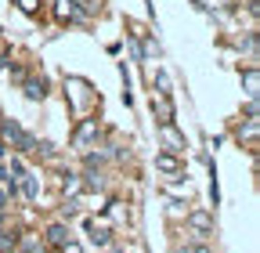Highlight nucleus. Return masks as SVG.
Segmentation results:
<instances>
[{"label":"nucleus","mask_w":260,"mask_h":253,"mask_svg":"<svg viewBox=\"0 0 260 253\" xmlns=\"http://www.w3.org/2000/svg\"><path fill=\"white\" fill-rule=\"evenodd\" d=\"M94 134H98V123H94V119H87L80 131H76V145H87V138H94Z\"/></svg>","instance_id":"nucleus-1"},{"label":"nucleus","mask_w":260,"mask_h":253,"mask_svg":"<svg viewBox=\"0 0 260 253\" xmlns=\"http://www.w3.org/2000/svg\"><path fill=\"white\" fill-rule=\"evenodd\" d=\"M155 167L167 170V174H177V170H181V163L174 160V155H155Z\"/></svg>","instance_id":"nucleus-2"},{"label":"nucleus","mask_w":260,"mask_h":253,"mask_svg":"<svg viewBox=\"0 0 260 253\" xmlns=\"http://www.w3.org/2000/svg\"><path fill=\"white\" fill-rule=\"evenodd\" d=\"M58 18H76V0H58Z\"/></svg>","instance_id":"nucleus-3"},{"label":"nucleus","mask_w":260,"mask_h":253,"mask_svg":"<svg viewBox=\"0 0 260 253\" xmlns=\"http://www.w3.org/2000/svg\"><path fill=\"white\" fill-rule=\"evenodd\" d=\"M47 239H51V242H54V246H65V242H69V232H65V228H61V225H54V228H51V235H47Z\"/></svg>","instance_id":"nucleus-4"},{"label":"nucleus","mask_w":260,"mask_h":253,"mask_svg":"<svg viewBox=\"0 0 260 253\" xmlns=\"http://www.w3.org/2000/svg\"><path fill=\"white\" fill-rule=\"evenodd\" d=\"M25 94H29V98H44V94H47V90H44V80H40V83L29 80V83H25Z\"/></svg>","instance_id":"nucleus-5"},{"label":"nucleus","mask_w":260,"mask_h":253,"mask_svg":"<svg viewBox=\"0 0 260 253\" xmlns=\"http://www.w3.org/2000/svg\"><path fill=\"white\" fill-rule=\"evenodd\" d=\"M18 4H22L25 15H37V11H40V0H18Z\"/></svg>","instance_id":"nucleus-6"},{"label":"nucleus","mask_w":260,"mask_h":253,"mask_svg":"<svg viewBox=\"0 0 260 253\" xmlns=\"http://www.w3.org/2000/svg\"><path fill=\"white\" fill-rule=\"evenodd\" d=\"M191 225L199 228V232H206V228H210V217H206V213H195V217H191Z\"/></svg>","instance_id":"nucleus-7"},{"label":"nucleus","mask_w":260,"mask_h":253,"mask_svg":"<svg viewBox=\"0 0 260 253\" xmlns=\"http://www.w3.org/2000/svg\"><path fill=\"white\" fill-rule=\"evenodd\" d=\"M246 87H249V90H256V73H253V69L246 73Z\"/></svg>","instance_id":"nucleus-8"},{"label":"nucleus","mask_w":260,"mask_h":253,"mask_svg":"<svg viewBox=\"0 0 260 253\" xmlns=\"http://www.w3.org/2000/svg\"><path fill=\"white\" fill-rule=\"evenodd\" d=\"M61 249H65V253H83V249H80V246H76V242H65V246H61Z\"/></svg>","instance_id":"nucleus-9"},{"label":"nucleus","mask_w":260,"mask_h":253,"mask_svg":"<svg viewBox=\"0 0 260 253\" xmlns=\"http://www.w3.org/2000/svg\"><path fill=\"white\" fill-rule=\"evenodd\" d=\"M191 253H210V249H206V246H199V249H191Z\"/></svg>","instance_id":"nucleus-10"},{"label":"nucleus","mask_w":260,"mask_h":253,"mask_svg":"<svg viewBox=\"0 0 260 253\" xmlns=\"http://www.w3.org/2000/svg\"><path fill=\"white\" fill-rule=\"evenodd\" d=\"M0 225H4V220H0Z\"/></svg>","instance_id":"nucleus-11"}]
</instances>
